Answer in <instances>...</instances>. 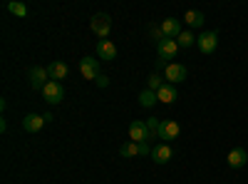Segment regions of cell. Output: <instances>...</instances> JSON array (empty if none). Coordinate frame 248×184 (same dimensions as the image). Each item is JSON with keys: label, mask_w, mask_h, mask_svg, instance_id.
Masks as SVG:
<instances>
[{"label": "cell", "mask_w": 248, "mask_h": 184, "mask_svg": "<svg viewBox=\"0 0 248 184\" xmlns=\"http://www.w3.org/2000/svg\"><path fill=\"white\" fill-rule=\"evenodd\" d=\"M8 10L17 17H25L28 15V5L25 3H17V0H13V3H8Z\"/></svg>", "instance_id": "obj_22"}, {"label": "cell", "mask_w": 248, "mask_h": 184, "mask_svg": "<svg viewBox=\"0 0 248 184\" xmlns=\"http://www.w3.org/2000/svg\"><path fill=\"white\" fill-rule=\"evenodd\" d=\"M226 162H229V167H231V169H241V167H246V162H248V152H246L243 147H236V150L229 152Z\"/></svg>", "instance_id": "obj_12"}, {"label": "cell", "mask_w": 248, "mask_h": 184, "mask_svg": "<svg viewBox=\"0 0 248 184\" xmlns=\"http://www.w3.org/2000/svg\"><path fill=\"white\" fill-rule=\"evenodd\" d=\"M90 28H92V33H94V35H99L102 40H107V37H109V33H112V17H109L107 13H97V15L92 17Z\"/></svg>", "instance_id": "obj_1"}, {"label": "cell", "mask_w": 248, "mask_h": 184, "mask_svg": "<svg viewBox=\"0 0 248 184\" xmlns=\"http://www.w3.org/2000/svg\"><path fill=\"white\" fill-rule=\"evenodd\" d=\"M156 102H159L156 92H152V90H144V92H139V105H141V107H154Z\"/></svg>", "instance_id": "obj_19"}, {"label": "cell", "mask_w": 248, "mask_h": 184, "mask_svg": "<svg viewBox=\"0 0 248 184\" xmlns=\"http://www.w3.org/2000/svg\"><path fill=\"white\" fill-rule=\"evenodd\" d=\"M43 127H45V115H28V117L23 119V130L30 132V134L40 132Z\"/></svg>", "instance_id": "obj_14"}, {"label": "cell", "mask_w": 248, "mask_h": 184, "mask_svg": "<svg viewBox=\"0 0 248 184\" xmlns=\"http://www.w3.org/2000/svg\"><path fill=\"white\" fill-rule=\"evenodd\" d=\"M129 137H132V142H137V145L154 139V134L149 132V127H147V122H144V119H134L132 122V125H129Z\"/></svg>", "instance_id": "obj_3"}, {"label": "cell", "mask_w": 248, "mask_h": 184, "mask_svg": "<svg viewBox=\"0 0 248 184\" xmlns=\"http://www.w3.org/2000/svg\"><path fill=\"white\" fill-rule=\"evenodd\" d=\"M144 122H147V127H149L152 134H156L159 127H161V119H156V117H149V119H144Z\"/></svg>", "instance_id": "obj_24"}, {"label": "cell", "mask_w": 248, "mask_h": 184, "mask_svg": "<svg viewBox=\"0 0 248 184\" xmlns=\"http://www.w3.org/2000/svg\"><path fill=\"white\" fill-rule=\"evenodd\" d=\"M47 83H50V75H47V67H40V65L30 67V87H32V90H37V92H43Z\"/></svg>", "instance_id": "obj_5"}, {"label": "cell", "mask_w": 248, "mask_h": 184, "mask_svg": "<svg viewBox=\"0 0 248 184\" xmlns=\"http://www.w3.org/2000/svg\"><path fill=\"white\" fill-rule=\"evenodd\" d=\"M203 13H199V10H186V15H184V23L189 25V28H201L203 25Z\"/></svg>", "instance_id": "obj_17"}, {"label": "cell", "mask_w": 248, "mask_h": 184, "mask_svg": "<svg viewBox=\"0 0 248 184\" xmlns=\"http://www.w3.org/2000/svg\"><path fill=\"white\" fill-rule=\"evenodd\" d=\"M67 72H70V67H67V63H62V60H52V63L47 65V75H50V80H55V83L65 80Z\"/></svg>", "instance_id": "obj_13"}, {"label": "cell", "mask_w": 248, "mask_h": 184, "mask_svg": "<svg viewBox=\"0 0 248 184\" xmlns=\"http://www.w3.org/2000/svg\"><path fill=\"white\" fill-rule=\"evenodd\" d=\"M119 154L122 157H141V150L137 142H124V145L119 147Z\"/></svg>", "instance_id": "obj_18"}, {"label": "cell", "mask_w": 248, "mask_h": 184, "mask_svg": "<svg viewBox=\"0 0 248 184\" xmlns=\"http://www.w3.org/2000/svg\"><path fill=\"white\" fill-rule=\"evenodd\" d=\"M149 35L156 40V45L161 43V40H167V37H164V33H161V25H152V28H149Z\"/></svg>", "instance_id": "obj_23"}, {"label": "cell", "mask_w": 248, "mask_h": 184, "mask_svg": "<svg viewBox=\"0 0 248 184\" xmlns=\"http://www.w3.org/2000/svg\"><path fill=\"white\" fill-rule=\"evenodd\" d=\"M97 57L99 60H114L117 57V45L112 40H99L97 43Z\"/></svg>", "instance_id": "obj_15"}, {"label": "cell", "mask_w": 248, "mask_h": 184, "mask_svg": "<svg viewBox=\"0 0 248 184\" xmlns=\"http://www.w3.org/2000/svg\"><path fill=\"white\" fill-rule=\"evenodd\" d=\"M176 43H179V48H191L194 43H196V37H194V33H189V30H184L179 37H176Z\"/></svg>", "instance_id": "obj_21"}, {"label": "cell", "mask_w": 248, "mask_h": 184, "mask_svg": "<svg viewBox=\"0 0 248 184\" xmlns=\"http://www.w3.org/2000/svg\"><path fill=\"white\" fill-rule=\"evenodd\" d=\"M161 33L167 40H176L184 30H181V23L176 17H167V20H161Z\"/></svg>", "instance_id": "obj_11"}, {"label": "cell", "mask_w": 248, "mask_h": 184, "mask_svg": "<svg viewBox=\"0 0 248 184\" xmlns=\"http://www.w3.org/2000/svg\"><path fill=\"white\" fill-rule=\"evenodd\" d=\"M159 102H164V105H171V102H176V85H169V83H164V87L156 92Z\"/></svg>", "instance_id": "obj_16"}, {"label": "cell", "mask_w": 248, "mask_h": 184, "mask_svg": "<svg viewBox=\"0 0 248 184\" xmlns=\"http://www.w3.org/2000/svg\"><path fill=\"white\" fill-rule=\"evenodd\" d=\"M176 52H179V43H176V40H161V43L156 45L159 60H161V63H167V65H169V60L176 57Z\"/></svg>", "instance_id": "obj_6"}, {"label": "cell", "mask_w": 248, "mask_h": 184, "mask_svg": "<svg viewBox=\"0 0 248 184\" xmlns=\"http://www.w3.org/2000/svg\"><path fill=\"white\" fill-rule=\"evenodd\" d=\"M196 48H199L203 55H214L216 48H218V33H216V30L201 33V35L196 37Z\"/></svg>", "instance_id": "obj_2"}, {"label": "cell", "mask_w": 248, "mask_h": 184, "mask_svg": "<svg viewBox=\"0 0 248 184\" xmlns=\"http://www.w3.org/2000/svg\"><path fill=\"white\" fill-rule=\"evenodd\" d=\"M161 87H164V80H161V75H159V72H152V75H149V80H147V90L159 92Z\"/></svg>", "instance_id": "obj_20"}, {"label": "cell", "mask_w": 248, "mask_h": 184, "mask_svg": "<svg viewBox=\"0 0 248 184\" xmlns=\"http://www.w3.org/2000/svg\"><path fill=\"white\" fill-rule=\"evenodd\" d=\"M62 97H65V87H62L60 83H55V80H50V83L45 85V90H43V100L47 102V105H60Z\"/></svg>", "instance_id": "obj_4"}, {"label": "cell", "mask_w": 248, "mask_h": 184, "mask_svg": "<svg viewBox=\"0 0 248 184\" xmlns=\"http://www.w3.org/2000/svg\"><path fill=\"white\" fill-rule=\"evenodd\" d=\"M186 75H189V70H186L184 65H179V63H169L167 70H164V77L169 80V85H179V83H184Z\"/></svg>", "instance_id": "obj_9"}, {"label": "cell", "mask_w": 248, "mask_h": 184, "mask_svg": "<svg viewBox=\"0 0 248 184\" xmlns=\"http://www.w3.org/2000/svg\"><path fill=\"white\" fill-rule=\"evenodd\" d=\"M171 157H174V150L167 145V142H159V145L152 147V159L156 162V165H167Z\"/></svg>", "instance_id": "obj_10"}, {"label": "cell", "mask_w": 248, "mask_h": 184, "mask_svg": "<svg viewBox=\"0 0 248 184\" xmlns=\"http://www.w3.org/2000/svg\"><path fill=\"white\" fill-rule=\"evenodd\" d=\"M94 83H97V85H99V87H107V85H109V80H107V77H105V75H99V77H97V80H94Z\"/></svg>", "instance_id": "obj_25"}, {"label": "cell", "mask_w": 248, "mask_h": 184, "mask_svg": "<svg viewBox=\"0 0 248 184\" xmlns=\"http://www.w3.org/2000/svg\"><path fill=\"white\" fill-rule=\"evenodd\" d=\"M159 139H164L169 145V139H176L181 134V127H179V122L176 119H161V127H159Z\"/></svg>", "instance_id": "obj_7"}, {"label": "cell", "mask_w": 248, "mask_h": 184, "mask_svg": "<svg viewBox=\"0 0 248 184\" xmlns=\"http://www.w3.org/2000/svg\"><path fill=\"white\" fill-rule=\"evenodd\" d=\"M79 72L85 80H97L102 72H99V60L94 57H82L79 60Z\"/></svg>", "instance_id": "obj_8"}]
</instances>
